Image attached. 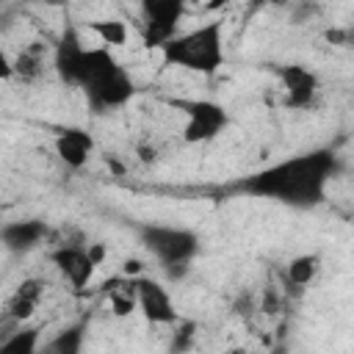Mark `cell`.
Here are the masks:
<instances>
[{
	"instance_id": "obj_10",
	"label": "cell",
	"mask_w": 354,
	"mask_h": 354,
	"mask_svg": "<svg viewBox=\"0 0 354 354\" xmlns=\"http://www.w3.org/2000/svg\"><path fill=\"white\" fill-rule=\"evenodd\" d=\"M282 86H285V102L301 108L315 94V75L301 66H288L282 69Z\"/></svg>"
},
{
	"instance_id": "obj_17",
	"label": "cell",
	"mask_w": 354,
	"mask_h": 354,
	"mask_svg": "<svg viewBox=\"0 0 354 354\" xmlns=\"http://www.w3.org/2000/svg\"><path fill=\"white\" fill-rule=\"evenodd\" d=\"M88 257H91L97 266H102V260H105V246H102V243H91V246H88Z\"/></svg>"
},
{
	"instance_id": "obj_20",
	"label": "cell",
	"mask_w": 354,
	"mask_h": 354,
	"mask_svg": "<svg viewBox=\"0 0 354 354\" xmlns=\"http://www.w3.org/2000/svg\"><path fill=\"white\" fill-rule=\"evenodd\" d=\"M185 3H188V6H202L205 0H185Z\"/></svg>"
},
{
	"instance_id": "obj_8",
	"label": "cell",
	"mask_w": 354,
	"mask_h": 354,
	"mask_svg": "<svg viewBox=\"0 0 354 354\" xmlns=\"http://www.w3.org/2000/svg\"><path fill=\"white\" fill-rule=\"evenodd\" d=\"M53 147L61 163H66L69 169H83L94 152V138L80 127H66L55 136Z\"/></svg>"
},
{
	"instance_id": "obj_11",
	"label": "cell",
	"mask_w": 354,
	"mask_h": 354,
	"mask_svg": "<svg viewBox=\"0 0 354 354\" xmlns=\"http://www.w3.org/2000/svg\"><path fill=\"white\" fill-rule=\"evenodd\" d=\"M44 235H47V227H44L41 221H11V224H6V230H3L6 249H11V252L30 249V246H36Z\"/></svg>"
},
{
	"instance_id": "obj_16",
	"label": "cell",
	"mask_w": 354,
	"mask_h": 354,
	"mask_svg": "<svg viewBox=\"0 0 354 354\" xmlns=\"http://www.w3.org/2000/svg\"><path fill=\"white\" fill-rule=\"evenodd\" d=\"M122 274H124V277H133V279H138V277L144 274V263H141L138 257H127V260L122 263Z\"/></svg>"
},
{
	"instance_id": "obj_18",
	"label": "cell",
	"mask_w": 354,
	"mask_h": 354,
	"mask_svg": "<svg viewBox=\"0 0 354 354\" xmlns=\"http://www.w3.org/2000/svg\"><path fill=\"white\" fill-rule=\"evenodd\" d=\"M227 3H230V0H205L202 8H205V11H218V8H224Z\"/></svg>"
},
{
	"instance_id": "obj_9",
	"label": "cell",
	"mask_w": 354,
	"mask_h": 354,
	"mask_svg": "<svg viewBox=\"0 0 354 354\" xmlns=\"http://www.w3.org/2000/svg\"><path fill=\"white\" fill-rule=\"evenodd\" d=\"M53 263L61 268V274L69 279L72 288H86L97 268V263L88 257V249H77V246H61L58 252H53Z\"/></svg>"
},
{
	"instance_id": "obj_6",
	"label": "cell",
	"mask_w": 354,
	"mask_h": 354,
	"mask_svg": "<svg viewBox=\"0 0 354 354\" xmlns=\"http://www.w3.org/2000/svg\"><path fill=\"white\" fill-rule=\"evenodd\" d=\"M185 108H188V122H185L183 138L191 141V144L213 138V136L221 133V127L227 124V113H224V108L216 105V102L199 100V102H188Z\"/></svg>"
},
{
	"instance_id": "obj_13",
	"label": "cell",
	"mask_w": 354,
	"mask_h": 354,
	"mask_svg": "<svg viewBox=\"0 0 354 354\" xmlns=\"http://www.w3.org/2000/svg\"><path fill=\"white\" fill-rule=\"evenodd\" d=\"M315 274H318V257H315V254H299V257H293V260L288 263V268H285V277H288V282H290L293 288L310 285V282L315 279Z\"/></svg>"
},
{
	"instance_id": "obj_15",
	"label": "cell",
	"mask_w": 354,
	"mask_h": 354,
	"mask_svg": "<svg viewBox=\"0 0 354 354\" xmlns=\"http://www.w3.org/2000/svg\"><path fill=\"white\" fill-rule=\"evenodd\" d=\"M36 304H39V301L25 299V296H19V293H14V296H11V301L6 304V318H11V321L22 324V321H28V318L36 313Z\"/></svg>"
},
{
	"instance_id": "obj_19",
	"label": "cell",
	"mask_w": 354,
	"mask_h": 354,
	"mask_svg": "<svg viewBox=\"0 0 354 354\" xmlns=\"http://www.w3.org/2000/svg\"><path fill=\"white\" fill-rule=\"evenodd\" d=\"M263 3H271V0H252V8H257V6H263Z\"/></svg>"
},
{
	"instance_id": "obj_21",
	"label": "cell",
	"mask_w": 354,
	"mask_h": 354,
	"mask_svg": "<svg viewBox=\"0 0 354 354\" xmlns=\"http://www.w3.org/2000/svg\"><path fill=\"white\" fill-rule=\"evenodd\" d=\"M271 3H274V6H282V3H288V0H271Z\"/></svg>"
},
{
	"instance_id": "obj_1",
	"label": "cell",
	"mask_w": 354,
	"mask_h": 354,
	"mask_svg": "<svg viewBox=\"0 0 354 354\" xmlns=\"http://www.w3.org/2000/svg\"><path fill=\"white\" fill-rule=\"evenodd\" d=\"M58 72L64 80L77 83L97 111L124 105L133 97V83L127 72L116 64V58L108 53V47L86 50L69 39V44L64 41L58 53Z\"/></svg>"
},
{
	"instance_id": "obj_4",
	"label": "cell",
	"mask_w": 354,
	"mask_h": 354,
	"mask_svg": "<svg viewBox=\"0 0 354 354\" xmlns=\"http://www.w3.org/2000/svg\"><path fill=\"white\" fill-rule=\"evenodd\" d=\"M144 246L163 263V266H185L196 252V238L177 227H147Z\"/></svg>"
},
{
	"instance_id": "obj_14",
	"label": "cell",
	"mask_w": 354,
	"mask_h": 354,
	"mask_svg": "<svg viewBox=\"0 0 354 354\" xmlns=\"http://www.w3.org/2000/svg\"><path fill=\"white\" fill-rule=\"evenodd\" d=\"M36 348V332L28 329V332H11L8 340L0 343V351L3 354H30Z\"/></svg>"
},
{
	"instance_id": "obj_5",
	"label": "cell",
	"mask_w": 354,
	"mask_h": 354,
	"mask_svg": "<svg viewBox=\"0 0 354 354\" xmlns=\"http://www.w3.org/2000/svg\"><path fill=\"white\" fill-rule=\"evenodd\" d=\"M138 3L144 14V41L149 47L166 44L174 36L177 22L188 3L185 0H138Z\"/></svg>"
},
{
	"instance_id": "obj_7",
	"label": "cell",
	"mask_w": 354,
	"mask_h": 354,
	"mask_svg": "<svg viewBox=\"0 0 354 354\" xmlns=\"http://www.w3.org/2000/svg\"><path fill=\"white\" fill-rule=\"evenodd\" d=\"M136 293H138V310L149 324H171L177 318V310L171 304V296L163 285L155 279H136Z\"/></svg>"
},
{
	"instance_id": "obj_3",
	"label": "cell",
	"mask_w": 354,
	"mask_h": 354,
	"mask_svg": "<svg viewBox=\"0 0 354 354\" xmlns=\"http://www.w3.org/2000/svg\"><path fill=\"white\" fill-rule=\"evenodd\" d=\"M160 53L169 66H183V69H194L202 75H213L224 61L221 19H210L183 36H171L166 44H160Z\"/></svg>"
},
{
	"instance_id": "obj_2",
	"label": "cell",
	"mask_w": 354,
	"mask_h": 354,
	"mask_svg": "<svg viewBox=\"0 0 354 354\" xmlns=\"http://www.w3.org/2000/svg\"><path fill=\"white\" fill-rule=\"evenodd\" d=\"M329 166H332L329 155L315 152L310 158H296V160L279 163V166L257 174L249 183V188L257 194L277 196L282 202H315L326 183Z\"/></svg>"
},
{
	"instance_id": "obj_12",
	"label": "cell",
	"mask_w": 354,
	"mask_h": 354,
	"mask_svg": "<svg viewBox=\"0 0 354 354\" xmlns=\"http://www.w3.org/2000/svg\"><path fill=\"white\" fill-rule=\"evenodd\" d=\"M88 30L100 39L102 47H124L127 39H130V28L122 22V19H94L88 22Z\"/></svg>"
}]
</instances>
